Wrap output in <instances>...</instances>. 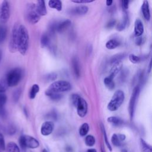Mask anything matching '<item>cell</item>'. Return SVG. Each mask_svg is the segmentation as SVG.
Returning <instances> with one entry per match:
<instances>
[{
	"mask_svg": "<svg viewBox=\"0 0 152 152\" xmlns=\"http://www.w3.org/2000/svg\"><path fill=\"white\" fill-rule=\"evenodd\" d=\"M29 36L27 28L23 25H19L18 33V50L21 55H26L28 47Z\"/></svg>",
	"mask_w": 152,
	"mask_h": 152,
	"instance_id": "cell-1",
	"label": "cell"
},
{
	"mask_svg": "<svg viewBox=\"0 0 152 152\" xmlns=\"http://www.w3.org/2000/svg\"><path fill=\"white\" fill-rule=\"evenodd\" d=\"M23 77V71L21 68H15L10 70L6 77V81L8 86H16L21 81Z\"/></svg>",
	"mask_w": 152,
	"mask_h": 152,
	"instance_id": "cell-2",
	"label": "cell"
},
{
	"mask_svg": "<svg viewBox=\"0 0 152 152\" xmlns=\"http://www.w3.org/2000/svg\"><path fill=\"white\" fill-rule=\"evenodd\" d=\"M124 93L122 90H118L116 91L107 104V109L110 111H115L118 110L124 102Z\"/></svg>",
	"mask_w": 152,
	"mask_h": 152,
	"instance_id": "cell-3",
	"label": "cell"
},
{
	"mask_svg": "<svg viewBox=\"0 0 152 152\" xmlns=\"http://www.w3.org/2000/svg\"><path fill=\"white\" fill-rule=\"evenodd\" d=\"M25 15L28 22L32 24L37 23L40 18V15L37 11L36 4L34 3H28L27 4Z\"/></svg>",
	"mask_w": 152,
	"mask_h": 152,
	"instance_id": "cell-4",
	"label": "cell"
},
{
	"mask_svg": "<svg viewBox=\"0 0 152 152\" xmlns=\"http://www.w3.org/2000/svg\"><path fill=\"white\" fill-rule=\"evenodd\" d=\"M19 144L23 151H25L27 148H36L39 146V142L36 138L27 135L20 136L19 138Z\"/></svg>",
	"mask_w": 152,
	"mask_h": 152,
	"instance_id": "cell-5",
	"label": "cell"
},
{
	"mask_svg": "<svg viewBox=\"0 0 152 152\" xmlns=\"http://www.w3.org/2000/svg\"><path fill=\"white\" fill-rule=\"evenodd\" d=\"M71 88V85L69 82L64 80H59L52 83L48 90L55 93H60L61 92L69 91Z\"/></svg>",
	"mask_w": 152,
	"mask_h": 152,
	"instance_id": "cell-6",
	"label": "cell"
},
{
	"mask_svg": "<svg viewBox=\"0 0 152 152\" xmlns=\"http://www.w3.org/2000/svg\"><path fill=\"white\" fill-rule=\"evenodd\" d=\"M10 17V5L8 1H4L0 5V24H5Z\"/></svg>",
	"mask_w": 152,
	"mask_h": 152,
	"instance_id": "cell-7",
	"label": "cell"
},
{
	"mask_svg": "<svg viewBox=\"0 0 152 152\" xmlns=\"http://www.w3.org/2000/svg\"><path fill=\"white\" fill-rule=\"evenodd\" d=\"M18 24H15L12 30L11 38L9 43V49L11 52H15L18 50Z\"/></svg>",
	"mask_w": 152,
	"mask_h": 152,
	"instance_id": "cell-8",
	"label": "cell"
},
{
	"mask_svg": "<svg viewBox=\"0 0 152 152\" xmlns=\"http://www.w3.org/2000/svg\"><path fill=\"white\" fill-rule=\"evenodd\" d=\"M139 93H140V87L136 86L132 91V95L131 96V99L129 103V113L131 119H132L134 117V111L136 106L137 101L139 96Z\"/></svg>",
	"mask_w": 152,
	"mask_h": 152,
	"instance_id": "cell-9",
	"label": "cell"
},
{
	"mask_svg": "<svg viewBox=\"0 0 152 152\" xmlns=\"http://www.w3.org/2000/svg\"><path fill=\"white\" fill-rule=\"evenodd\" d=\"M75 107H77V113L80 117L83 118L86 115L88 110V105L84 99L80 97Z\"/></svg>",
	"mask_w": 152,
	"mask_h": 152,
	"instance_id": "cell-10",
	"label": "cell"
},
{
	"mask_svg": "<svg viewBox=\"0 0 152 152\" xmlns=\"http://www.w3.org/2000/svg\"><path fill=\"white\" fill-rule=\"evenodd\" d=\"M54 129V124L52 121H46L41 126L40 132L42 135L47 136L50 135Z\"/></svg>",
	"mask_w": 152,
	"mask_h": 152,
	"instance_id": "cell-11",
	"label": "cell"
},
{
	"mask_svg": "<svg viewBox=\"0 0 152 152\" xmlns=\"http://www.w3.org/2000/svg\"><path fill=\"white\" fill-rule=\"evenodd\" d=\"M88 10V8L87 6H78L71 9L70 14L75 15H82L86 14Z\"/></svg>",
	"mask_w": 152,
	"mask_h": 152,
	"instance_id": "cell-12",
	"label": "cell"
},
{
	"mask_svg": "<svg viewBox=\"0 0 152 152\" xmlns=\"http://www.w3.org/2000/svg\"><path fill=\"white\" fill-rule=\"evenodd\" d=\"M71 22L69 20H65L59 23H56L55 30L58 32H63L66 30L71 25Z\"/></svg>",
	"mask_w": 152,
	"mask_h": 152,
	"instance_id": "cell-13",
	"label": "cell"
},
{
	"mask_svg": "<svg viewBox=\"0 0 152 152\" xmlns=\"http://www.w3.org/2000/svg\"><path fill=\"white\" fill-rule=\"evenodd\" d=\"M144 32V26L142 21L137 18L134 24V33L137 37H140Z\"/></svg>",
	"mask_w": 152,
	"mask_h": 152,
	"instance_id": "cell-14",
	"label": "cell"
},
{
	"mask_svg": "<svg viewBox=\"0 0 152 152\" xmlns=\"http://www.w3.org/2000/svg\"><path fill=\"white\" fill-rule=\"evenodd\" d=\"M141 11L143 14L144 17L146 20H150V7L149 4L147 1H144L142 6H141Z\"/></svg>",
	"mask_w": 152,
	"mask_h": 152,
	"instance_id": "cell-15",
	"label": "cell"
},
{
	"mask_svg": "<svg viewBox=\"0 0 152 152\" xmlns=\"http://www.w3.org/2000/svg\"><path fill=\"white\" fill-rule=\"evenodd\" d=\"M36 6L37 11L40 16L46 15L47 11H46V8L45 5V2L43 0L38 1L37 4H36Z\"/></svg>",
	"mask_w": 152,
	"mask_h": 152,
	"instance_id": "cell-16",
	"label": "cell"
},
{
	"mask_svg": "<svg viewBox=\"0 0 152 152\" xmlns=\"http://www.w3.org/2000/svg\"><path fill=\"white\" fill-rule=\"evenodd\" d=\"M111 65H112V68H111L109 77L113 79L115 75L118 74V72L121 70L122 68V62H116L113 64H112Z\"/></svg>",
	"mask_w": 152,
	"mask_h": 152,
	"instance_id": "cell-17",
	"label": "cell"
},
{
	"mask_svg": "<svg viewBox=\"0 0 152 152\" xmlns=\"http://www.w3.org/2000/svg\"><path fill=\"white\" fill-rule=\"evenodd\" d=\"M72 66L74 73L77 77H79L80 75V68L78 59L77 57H74L72 59Z\"/></svg>",
	"mask_w": 152,
	"mask_h": 152,
	"instance_id": "cell-18",
	"label": "cell"
},
{
	"mask_svg": "<svg viewBox=\"0 0 152 152\" xmlns=\"http://www.w3.org/2000/svg\"><path fill=\"white\" fill-rule=\"evenodd\" d=\"M45 94L47 96L49 97V98L50 99H52V100H55V101H57L60 100L62 96L61 93H55L52 91H50L49 90H47L45 92Z\"/></svg>",
	"mask_w": 152,
	"mask_h": 152,
	"instance_id": "cell-19",
	"label": "cell"
},
{
	"mask_svg": "<svg viewBox=\"0 0 152 152\" xmlns=\"http://www.w3.org/2000/svg\"><path fill=\"white\" fill-rule=\"evenodd\" d=\"M50 8H55L60 11L62 10V2L59 0H50L48 2Z\"/></svg>",
	"mask_w": 152,
	"mask_h": 152,
	"instance_id": "cell-20",
	"label": "cell"
},
{
	"mask_svg": "<svg viewBox=\"0 0 152 152\" xmlns=\"http://www.w3.org/2000/svg\"><path fill=\"white\" fill-rule=\"evenodd\" d=\"M125 55H126L124 53H118V54L115 55L110 58V64L112 65V64H113L116 62H122V60L123 59H124Z\"/></svg>",
	"mask_w": 152,
	"mask_h": 152,
	"instance_id": "cell-21",
	"label": "cell"
},
{
	"mask_svg": "<svg viewBox=\"0 0 152 152\" xmlns=\"http://www.w3.org/2000/svg\"><path fill=\"white\" fill-rule=\"evenodd\" d=\"M50 39L49 34L47 33L43 34L42 36L41 39H40V44L42 47L45 48L48 46L50 44Z\"/></svg>",
	"mask_w": 152,
	"mask_h": 152,
	"instance_id": "cell-22",
	"label": "cell"
},
{
	"mask_svg": "<svg viewBox=\"0 0 152 152\" xmlns=\"http://www.w3.org/2000/svg\"><path fill=\"white\" fill-rule=\"evenodd\" d=\"M7 152H20L18 146L14 142H10L7 145Z\"/></svg>",
	"mask_w": 152,
	"mask_h": 152,
	"instance_id": "cell-23",
	"label": "cell"
},
{
	"mask_svg": "<svg viewBox=\"0 0 152 152\" xmlns=\"http://www.w3.org/2000/svg\"><path fill=\"white\" fill-rule=\"evenodd\" d=\"M39 89L40 88L38 84H34L31 86L29 92V97L30 99H33L35 98L37 93L39 91Z\"/></svg>",
	"mask_w": 152,
	"mask_h": 152,
	"instance_id": "cell-24",
	"label": "cell"
},
{
	"mask_svg": "<svg viewBox=\"0 0 152 152\" xmlns=\"http://www.w3.org/2000/svg\"><path fill=\"white\" fill-rule=\"evenodd\" d=\"M127 23H128V16L126 15V13H125L122 21L117 25V27H116L117 30L119 31H122L124 30L126 27Z\"/></svg>",
	"mask_w": 152,
	"mask_h": 152,
	"instance_id": "cell-25",
	"label": "cell"
},
{
	"mask_svg": "<svg viewBox=\"0 0 152 152\" xmlns=\"http://www.w3.org/2000/svg\"><path fill=\"white\" fill-rule=\"evenodd\" d=\"M7 33V27L5 24H0V44L5 40Z\"/></svg>",
	"mask_w": 152,
	"mask_h": 152,
	"instance_id": "cell-26",
	"label": "cell"
},
{
	"mask_svg": "<svg viewBox=\"0 0 152 152\" xmlns=\"http://www.w3.org/2000/svg\"><path fill=\"white\" fill-rule=\"evenodd\" d=\"M119 45V42L116 39H110L106 43V48L108 49H115Z\"/></svg>",
	"mask_w": 152,
	"mask_h": 152,
	"instance_id": "cell-27",
	"label": "cell"
},
{
	"mask_svg": "<svg viewBox=\"0 0 152 152\" xmlns=\"http://www.w3.org/2000/svg\"><path fill=\"white\" fill-rule=\"evenodd\" d=\"M107 121L115 126H119L123 124V121L116 116H110L107 118Z\"/></svg>",
	"mask_w": 152,
	"mask_h": 152,
	"instance_id": "cell-28",
	"label": "cell"
},
{
	"mask_svg": "<svg viewBox=\"0 0 152 152\" xmlns=\"http://www.w3.org/2000/svg\"><path fill=\"white\" fill-rule=\"evenodd\" d=\"M140 145L142 152H152L151 145L148 144L143 139L140 140Z\"/></svg>",
	"mask_w": 152,
	"mask_h": 152,
	"instance_id": "cell-29",
	"label": "cell"
},
{
	"mask_svg": "<svg viewBox=\"0 0 152 152\" xmlns=\"http://www.w3.org/2000/svg\"><path fill=\"white\" fill-rule=\"evenodd\" d=\"M104 84L109 90H112L115 88V83L113 82V79L109 76L104 79Z\"/></svg>",
	"mask_w": 152,
	"mask_h": 152,
	"instance_id": "cell-30",
	"label": "cell"
},
{
	"mask_svg": "<svg viewBox=\"0 0 152 152\" xmlns=\"http://www.w3.org/2000/svg\"><path fill=\"white\" fill-rule=\"evenodd\" d=\"M89 131V125L87 123L83 124L79 129V134L81 136L84 137L87 135Z\"/></svg>",
	"mask_w": 152,
	"mask_h": 152,
	"instance_id": "cell-31",
	"label": "cell"
},
{
	"mask_svg": "<svg viewBox=\"0 0 152 152\" xmlns=\"http://www.w3.org/2000/svg\"><path fill=\"white\" fill-rule=\"evenodd\" d=\"M96 140H95V138L91 135H87L85 139V143L87 146H93L95 144Z\"/></svg>",
	"mask_w": 152,
	"mask_h": 152,
	"instance_id": "cell-32",
	"label": "cell"
},
{
	"mask_svg": "<svg viewBox=\"0 0 152 152\" xmlns=\"http://www.w3.org/2000/svg\"><path fill=\"white\" fill-rule=\"evenodd\" d=\"M111 142L112 144L116 147H119L122 145V142L119 139L118 134H114L112 135L111 137Z\"/></svg>",
	"mask_w": 152,
	"mask_h": 152,
	"instance_id": "cell-33",
	"label": "cell"
},
{
	"mask_svg": "<svg viewBox=\"0 0 152 152\" xmlns=\"http://www.w3.org/2000/svg\"><path fill=\"white\" fill-rule=\"evenodd\" d=\"M7 87L8 85L6 80L5 78H0V92L5 93Z\"/></svg>",
	"mask_w": 152,
	"mask_h": 152,
	"instance_id": "cell-34",
	"label": "cell"
},
{
	"mask_svg": "<svg viewBox=\"0 0 152 152\" xmlns=\"http://www.w3.org/2000/svg\"><path fill=\"white\" fill-rule=\"evenodd\" d=\"M129 59L130 61L133 64L139 63L141 61V59L140 56H138L134 54H130L129 55Z\"/></svg>",
	"mask_w": 152,
	"mask_h": 152,
	"instance_id": "cell-35",
	"label": "cell"
},
{
	"mask_svg": "<svg viewBox=\"0 0 152 152\" xmlns=\"http://www.w3.org/2000/svg\"><path fill=\"white\" fill-rule=\"evenodd\" d=\"M57 74L55 72H51L47 74L45 77V79L47 81H52L57 78Z\"/></svg>",
	"mask_w": 152,
	"mask_h": 152,
	"instance_id": "cell-36",
	"label": "cell"
},
{
	"mask_svg": "<svg viewBox=\"0 0 152 152\" xmlns=\"http://www.w3.org/2000/svg\"><path fill=\"white\" fill-rule=\"evenodd\" d=\"M7 98L5 93L0 92V107H4L6 103Z\"/></svg>",
	"mask_w": 152,
	"mask_h": 152,
	"instance_id": "cell-37",
	"label": "cell"
},
{
	"mask_svg": "<svg viewBox=\"0 0 152 152\" xmlns=\"http://www.w3.org/2000/svg\"><path fill=\"white\" fill-rule=\"evenodd\" d=\"M80 98V96L78 95V94H72L71 96V103L75 107L77 104V102L79 100V99Z\"/></svg>",
	"mask_w": 152,
	"mask_h": 152,
	"instance_id": "cell-38",
	"label": "cell"
},
{
	"mask_svg": "<svg viewBox=\"0 0 152 152\" xmlns=\"http://www.w3.org/2000/svg\"><path fill=\"white\" fill-rule=\"evenodd\" d=\"M20 94H21V90L20 88L15 90V91L13 93V95H12V98L14 102L18 101V100L20 98Z\"/></svg>",
	"mask_w": 152,
	"mask_h": 152,
	"instance_id": "cell-39",
	"label": "cell"
},
{
	"mask_svg": "<svg viewBox=\"0 0 152 152\" xmlns=\"http://www.w3.org/2000/svg\"><path fill=\"white\" fill-rule=\"evenodd\" d=\"M102 130H103V135H104V138L105 143H106L107 148H109V150L110 151H112V147H111V145H110V144H109V142L108 141L107 135H106V131H105V129H104V128L103 127V125H102Z\"/></svg>",
	"mask_w": 152,
	"mask_h": 152,
	"instance_id": "cell-40",
	"label": "cell"
},
{
	"mask_svg": "<svg viewBox=\"0 0 152 152\" xmlns=\"http://www.w3.org/2000/svg\"><path fill=\"white\" fill-rule=\"evenodd\" d=\"M5 143L4 136L0 132V150H5Z\"/></svg>",
	"mask_w": 152,
	"mask_h": 152,
	"instance_id": "cell-41",
	"label": "cell"
},
{
	"mask_svg": "<svg viewBox=\"0 0 152 152\" xmlns=\"http://www.w3.org/2000/svg\"><path fill=\"white\" fill-rule=\"evenodd\" d=\"M16 131V128L14 125H10L8 126V128H7V132L10 134V135H12L14 134Z\"/></svg>",
	"mask_w": 152,
	"mask_h": 152,
	"instance_id": "cell-42",
	"label": "cell"
},
{
	"mask_svg": "<svg viewBox=\"0 0 152 152\" xmlns=\"http://www.w3.org/2000/svg\"><path fill=\"white\" fill-rule=\"evenodd\" d=\"M71 1L76 4H86V3H91L94 2V1H90V0H76V1L72 0Z\"/></svg>",
	"mask_w": 152,
	"mask_h": 152,
	"instance_id": "cell-43",
	"label": "cell"
},
{
	"mask_svg": "<svg viewBox=\"0 0 152 152\" xmlns=\"http://www.w3.org/2000/svg\"><path fill=\"white\" fill-rule=\"evenodd\" d=\"M122 5L123 7V9L125 10H127L128 8V5H129V1L127 0H124L122 1Z\"/></svg>",
	"mask_w": 152,
	"mask_h": 152,
	"instance_id": "cell-44",
	"label": "cell"
},
{
	"mask_svg": "<svg viewBox=\"0 0 152 152\" xmlns=\"http://www.w3.org/2000/svg\"><path fill=\"white\" fill-rule=\"evenodd\" d=\"M115 23H116V21L114 20H112L107 23V24L106 25V27L107 28H112L115 26Z\"/></svg>",
	"mask_w": 152,
	"mask_h": 152,
	"instance_id": "cell-45",
	"label": "cell"
},
{
	"mask_svg": "<svg viewBox=\"0 0 152 152\" xmlns=\"http://www.w3.org/2000/svg\"><path fill=\"white\" fill-rule=\"evenodd\" d=\"M143 42V40L142 38L141 37H137V38L135 40V43L137 45L140 46L141 45Z\"/></svg>",
	"mask_w": 152,
	"mask_h": 152,
	"instance_id": "cell-46",
	"label": "cell"
},
{
	"mask_svg": "<svg viewBox=\"0 0 152 152\" xmlns=\"http://www.w3.org/2000/svg\"><path fill=\"white\" fill-rule=\"evenodd\" d=\"M6 116V111L4 107H0V116L1 117H5Z\"/></svg>",
	"mask_w": 152,
	"mask_h": 152,
	"instance_id": "cell-47",
	"label": "cell"
},
{
	"mask_svg": "<svg viewBox=\"0 0 152 152\" xmlns=\"http://www.w3.org/2000/svg\"><path fill=\"white\" fill-rule=\"evenodd\" d=\"M118 136L119 139L121 141H122L125 140V138H126V137L124 134H118Z\"/></svg>",
	"mask_w": 152,
	"mask_h": 152,
	"instance_id": "cell-48",
	"label": "cell"
},
{
	"mask_svg": "<svg viewBox=\"0 0 152 152\" xmlns=\"http://www.w3.org/2000/svg\"><path fill=\"white\" fill-rule=\"evenodd\" d=\"M112 2H113V1H112V0H107V1H106V5H107V6L111 5L112 4Z\"/></svg>",
	"mask_w": 152,
	"mask_h": 152,
	"instance_id": "cell-49",
	"label": "cell"
},
{
	"mask_svg": "<svg viewBox=\"0 0 152 152\" xmlns=\"http://www.w3.org/2000/svg\"><path fill=\"white\" fill-rule=\"evenodd\" d=\"M87 152H97V151H96V150L95 149H94V148H90V149H88Z\"/></svg>",
	"mask_w": 152,
	"mask_h": 152,
	"instance_id": "cell-50",
	"label": "cell"
},
{
	"mask_svg": "<svg viewBox=\"0 0 152 152\" xmlns=\"http://www.w3.org/2000/svg\"><path fill=\"white\" fill-rule=\"evenodd\" d=\"M151 71V62H150V64H149V69H148V72H150Z\"/></svg>",
	"mask_w": 152,
	"mask_h": 152,
	"instance_id": "cell-51",
	"label": "cell"
},
{
	"mask_svg": "<svg viewBox=\"0 0 152 152\" xmlns=\"http://www.w3.org/2000/svg\"><path fill=\"white\" fill-rule=\"evenodd\" d=\"M1 56H2V52H1V50H0V61H1Z\"/></svg>",
	"mask_w": 152,
	"mask_h": 152,
	"instance_id": "cell-52",
	"label": "cell"
},
{
	"mask_svg": "<svg viewBox=\"0 0 152 152\" xmlns=\"http://www.w3.org/2000/svg\"><path fill=\"white\" fill-rule=\"evenodd\" d=\"M42 152H48V151H47V150H46V149H43V151H42Z\"/></svg>",
	"mask_w": 152,
	"mask_h": 152,
	"instance_id": "cell-53",
	"label": "cell"
},
{
	"mask_svg": "<svg viewBox=\"0 0 152 152\" xmlns=\"http://www.w3.org/2000/svg\"><path fill=\"white\" fill-rule=\"evenodd\" d=\"M101 152H105L104 151V150L102 148V149H101Z\"/></svg>",
	"mask_w": 152,
	"mask_h": 152,
	"instance_id": "cell-54",
	"label": "cell"
},
{
	"mask_svg": "<svg viewBox=\"0 0 152 152\" xmlns=\"http://www.w3.org/2000/svg\"><path fill=\"white\" fill-rule=\"evenodd\" d=\"M122 152H127V151H126V150L125 149H124V150H122Z\"/></svg>",
	"mask_w": 152,
	"mask_h": 152,
	"instance_id": "cell-55",
	"label": "cell"
}]
</instances>
